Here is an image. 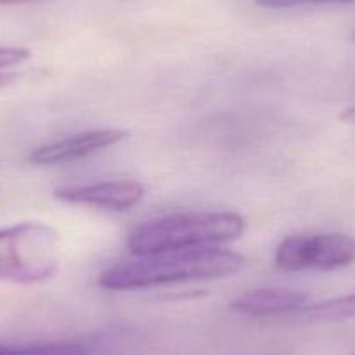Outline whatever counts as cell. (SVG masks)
Instances as JSON below:
<instances>
[{"label":"cell","mask_w":355,"mask_h":355,"mask_svg":"<svg viewBox=\"0 0 355 355\" xmlns=\"http://www.w3.org/2000/svg\"><path fill=\"white\" fill-rule=\"evenodd\" d=\"M245 258L220 248L180 249L139 256L132 261L110 266L98 277V286L110 291H135L180 282L211 281L237 275Z\"/></svg>","instance_id":"cell-1"},{"label":"cell","mask_w":355,"mask_h":355,"mask_svg":"<svg viewBox=\"0 0 355 355\" xmlns=\"http://www.w3.org/2000/svg\"><path fill=\"white\" fill-rule=\"evenodd\" d=\"M244 230V218L230 211L173 214L139 225L129 235L128 245L136 256L216 248L237 241Z\"/></svg>","instance_id":"cell-2"},{"label":"cell","mask_w":355,"mask_h":355,"mask_svg":"<svg viewBox=\"0 0 355 355\" xmlns=\"http://www.w3.org/2000/svg\"><path fill=\"white\" fill-rule=\"evenodd\" d=\"M60 263V235L49 225L25 221L0 228V281L39 284L56 275Z\"/></svg>","instance_id":"cell-3"},{"label":"cell","mask_w":355,"mask_h":355,"mask_svg":"<svg viewBox=\"0 0 355 355\" xmlns=\"http://www.w3.org/2000/svg\"><path fill=\"white\" fill-rule=\"evenodd\" d=\"M274 261L284 272L336 270L355 261V241L345 234L291 235L277 245Z\"/></svg>","instance_id":"cell-4"},{"label":"cell","mask_w":355,"mask_h":355,"mask_svg":"<svg viewBox=\"0 0 355 355\" xmlns=\"http://www.w3.org/2000/svg\"><path fill=\"white\" fill-rule=\"evenodd\" d=\"M129 131L124 129H96V131L80 132V135L63 138L60 141L39 146L28 155V160L37 166H58V164L73 162L87 155L101 152L124 141Z\"/></svg>","instance_id":"cell-5"},{"label":"cell","mask_w":355,"mask_h":355,"mask_svg":"<svg viewBox=\"0 0 355 355\" xmlns=\"http://www.w3.org/2000/svg\"><path fill=\"white\" fill-rule=\"evenodd\" d=\"M54 197L68 204H85V206L124 211L141 202L145 197V187L132 180H115V182H98L58 189Z\"/></svg>","instance_id":"cell-6"},{"label":"cell","mask_w":355,"mask_h":355,"mask_svg":"<svg viewBox=\"0 0 355 355\" xmlns=\"http://www.w3.org/2000/svg\"><path fill=\"white\" fill-rule=\"evenodd\" d=\"M310 303V296L293 289H258L232 302V310L248 317H275L298 313Z\"/></svg>","instance_id":"cell-7"},{"label":"cell","mask_w":355,"mask_h":355,"mask_svg":"<svg viewBox=\"0 0 355 355\" xmlns=\"http://www.w3.org/2000/svg\"><path fill=\"white\" fill-rule=\"evenodd\" d=\"M298 315H303L306 320H317V322L355 319V293L320 303H312V305L309 303L305 309L300 310Z\"/></svg>","instance_id":"cell-8"},{"label":"cell","mask_w":355,"mask_h":355,"mask_svg":"<svg viewBox=\"0 0 355 355\" xmlns=\"http://www.w3.org/2000/svg\"><path fill=\"white\" fill-rule=\"evenodd\" d=\"M0 355H89V350L77 341H54L33 345H0Z\"/></svg>","instance_id":"cell-9"},{"label":"cell","mask_w":355,"mask_h":355,"mask_svg":"<svg viewBox=\"0 0 355 355\" xmlns=\"http://www.w3.org/2000/svg\"><path fill=\"white\" fill-rule=\"evenodd\" d=\"M350 2L355 0H256L259 8L266 9H288L309 4H350Z\"/></svg>","instance_id":"cell-10"},{"label":"cell","mask_w":355,"mask_h":355,"mask_svg":"<svg viewBox=\"0 0 355 355\" xmlns=\"http://www.w3.org/2000/svg\"><path fill=\"white\" fill-rule=\"evenodd\" d=\"M30 56H32V53L25 47L0 46V70L25 63L26 60H30Z\"/></svg>","instance_id":"cell-11"},{"label":"cell","mask_w":355,"mask_h":355,"mask_svg":"<svg viewBox=\"0 0 355 355\" xmlns=\"http://www.w3.org/2000/svg\"><path fill=\"white\" fill-rule=\"evenodd\" d=\"M51 0H0V8H8V6H28V4H44Z\"/></svg>","instance_id":"cell-12"},{"label":"cell","mask_w":355,"mask_h":355,"mask_svg":"<svg viewBox=\"0 0 355 355\" xmlns=\"http://www.w3.org/2000/svg\"><path fill=\"white\" fill-rule=\"evenodd\" d=\"M341 121L348 122V124H355V105L354 107H348L343 114L340 115Z\"/></svg>","instance_id":"cell-13"}]
</instances>
